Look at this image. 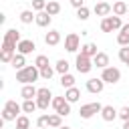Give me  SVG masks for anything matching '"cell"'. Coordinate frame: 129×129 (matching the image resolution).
I'll return each mask as SVG.
<instances>
[{"instance_id":"6da1fadb","label":"cell","mask_w":129,"mask_h":129,"mask_svg":"<svg viewBox=\"0 0 129 129\" xmlns=\"http://www.w3.org/2000/svg\"><path fill=\"white\" fill-rule=\"evenodd\" d=\"M38 79H40V69L36 64H30V67L16 71V81L22 85H34V81H38Z\"/></svg>"},{"instance_id":"7a4b0ae2","label":"cell","mask_w":129,"mask_h":129,"mask_svg":"<svg viewBox=\"0 0 129 129\" xmlns=\"http://www.w3.org/2000/svg\"><path fill=\"white\" fill-rule=\"evenodd\" d=\"M20 111H22V105H18L16 101H6L4 107H2V121H16L20 117Z\"/></svg>"},{"instance_id":"3957f363","label":"cell","mask_w":129,"mask_h":129,"mask_svg":"<svg viewBox=\"0 0 129 129\" xmlns=\"http://www.w3.org/2000/svg\"><path fill=\"white\" fill-rule=\"evenodd\" d=\"M20 40H22V38H20V32H18L16 28H8V30L4 32L2 48H12V50L18 52V42H20Z\"/></svg>"},{"instance_id":"277c9868","label":"cell","mask_w":129,"mask_h":129,"mask_svg":"<svg viewBox=\"0 0 129 129\" xmlns=\"http://www.w3.org/2000/svg\"><path fill=\"white\" fill-rule=\"evenodd\" d=\"M121 26H123V20H121V16H105L103 20H101V30L103 32H113V30H121Z\"/></svg>"},{"instance_id":"5b68a950","label":"cell","mask_w":129,"mask_h":129,"mask_svg":"<svg viewBox=\"0 0 129 129\" xmlns=\"http://www.w3.org/2000/svg\"><path fill=\"white\" fill-rule=\"evenodd\" d=\"M75 67H77V71H79L81 75H87V73H91V69L95 67V62H93V58H91V56H87V54L79 52V54H77V58H75Z\"/></svg>"},{"instance_id":"8992f818","label":"cell","mask_w":129,"mask_h":129,"mask_svg":"<svg viewBox=\"0 0 129 129\" xmlns=\"http://www.w3.org/2000/svg\"><path fill=\"white\" fill-rule=\"evenodd\" d=\"M50 103H52V93H50V89H48V87H40L38 93H36V105H38V109H40V111H46Z\"/></svg>"},{"instance_id":"52a82bcc","label":"cell","mask_w":129,"mask_h":129,"mask_svg":"<svg viewBox=\"0 0 129 129\" xmlns=\"http://www.w3.org/2000/svg\"><path fill=\"white\" fill-rule=\"evenodd\" d=\"M50 107L60 115V117H67V115H71V103L67 101V97H52V103H50Z\"/></svg>"},{"instance_id":"ba28073f","label":"cell","mask_w":129,"mask_h":129,"mask_svg":"<svg viewBox=\"0 0 129 129\" xmlns=\"http://www.w3.org/2000/svg\"><path fill=\"white\" fill-rule=\"evenodd\" d=\"M101 109H103L101 103H85V105H81L79 115H81V119H91L93 115L101 113Z\"/></svg>"},{"instance_id":"9c48e42d","label":"cell","mask_w":129,"mask_h":129,"mask_svg":"<svg viewBox=\"0 0 129 129\" xmlns=\"http://www.w3.org/2000/svg\"><path fill=\"white\" fill-rule=\"evenodd\" d=\"M101 79H103L105 83H109V85H115V83L121 81V71H119L117 67H107V69H103Z\"/></svg>"},{"instance_id":"30bf717a","label":"cell","mask_w":129,"mask_h":129,"mask_svg":"<svg viewBox=\"0 0 129 129\" xmlns=\"http://www.w3.org/2000/svg\"><path fill=\"white\" fill-rule=\"evenodd\" d=\"M64 48H67V52H77L81 48V38L77 32H69L64 36Z\"/></svg>"},{"instance_id":"8fae6325","label":"cell","mask_w":129,"mask_h":129,"mask_svg":"<svg viewBox=\"0 0 129 129\" xmlns=\"http://www.w3.org/2000/svg\"><path fill=\"white\" fill-rule=\"evenodd\" d=\"M85 87H87V91L89 93H93V95H99V93H103V89H105V81L99 77H93V79H89L87 83H85Z\"/></svg>"},{"instance_id":"7c38bea8","label":"cell","mask_w":129,"mask_h":129,"mask_svg":"<svg viewBox=\"0 0 129 129\" xmlns=\"http://www.w3.org/2000/svg\"><path fill=\"white\" fill-rule=\"evenodd\" d=\"M101 117H103V121L111 123V121H115V119L119 117V111H117L113 105H103V109H101Z\"/></svg>"},{"instance_id":"4fadbf2b","label":"cell","mask_w":129,"mask_h":129,"mask_svg":"<svg viewBox=\"0 0 129 129\" xmlns=\"http://www.w3.org/2000/svg\"><path fill=\"white\" fill-rule=\"evenodd\" d=\"M93 10H95V14H97V16H103V18H105V16H109V14L113 12V6L105 0V2H97Z\"/></svg>"},{"instance_id":"5bb4252c","label":"cell","mask_w":129,"mask_h":129,"mask_svg":"<svg viewBox=\"0 0 129 129\" xmlns=\"http://www.w3.org/2000/svg\"><path fill=\"white\" fill-rule=\"evenodd\" d=\"M36 26H40V28H46V26H50V22H52V16L46 12V10H42V12H36Z\"/></svg>"},{"instance_id":"9a60e30c","label":"cell","mask_w":129,"mask_h":129,"mask_svg":"<svg viewBox=\"0 0 129 129\" xmlns=\"http://www.w3.org/2000/svg\"><path fill=\"white\" fill-rule=\"evenodd\" d=\"M34 48H36V44H34V40H30V38H22V40L18 42V52H20V54H30Z\"/></svg>"},{"instance_id":"2e32d148","label":"cell","mask_w":129,"mask_h":129,"mask_svg":"<svg viewBox=\"0 0 129 129\" xmlns=\"http://www.w3.org/2000/svg\"><path fill=\"white\" fill-rule=\"evenodd\" d=\"M117 42L119 46H129V22L121 26V30L117 32Z\"/></svg>"},{"instance_id":"e0dca14e","label":"cell","mask_w":129,"mask_h":129,"mask_svg":"<svg viewBox=\"0 0 129 129\" xmlns=\"http://www.w3.org/2000/svg\"><path fill=\"white\" fill-rule=\"evenodd\" d=\"M93 62H95V67L97 69H107L109 67V54L107 52H97V56H93Z\"/></svg>"},{"instance_id":"ac0fdd59","label":"cell","mask_w":129,"mask_h":129,"mask_svg":"<svg viewBox=\"0 0 129 129\" xmlns=\"http://www.w3.org/2000/svg\"><path fill=\"white\" fill-rule=\"evenodd\" d=\"M36 93H38V89L34 85H22V89H20V97L24 101L26 99H36Z\"/></svg>"},{"instance_id":"d6986e66","label":"cell","mask_w":129,"mask_h":129,"mask_svg":"<svg viewBox=\"0 0 129 129\" xmlns=\"http://www.w3.org/2000/svg\"><path fill=\"white\" fill-rule=\"evenodd\" d=\"M44 42H46L48 46H56V44L60 42V32H58V30H48V32L44 34Z\"/></svg>"},{"instance_id":"ffe728a7","label":"cell","mask_w":129,"mask_h":129,"mask_svg":"<svg viewBox=\"0 0 129 129\" xmlns=\"http://www.w3.org/2000/svg\"><path fill=\"white\" fill-rule=\"evenodd\" d=\"M64 97H67V101L73 105V103H77L79 99H81V91L77 89V87H71V89H64Z\"/></svg>"},{"instance_id":"44dd1931","label":"cell","mask_w":129,"mask_h":129,"mask_svg":"<svg viewBox=\"0 0 129 129\" xmlns=\"http://www.w3.org/2000/svg\"><path fill=\"white\" fill-rule=\"evenodd\" d=\"M127 10H129V6H127L123 0L113 2V14H115V16H125V14H127Z\"/></svg>"},{"instance_id":"7402d4cb","label":"cell","mask_w":129,"mask_h":129,"mask_svg":"<svg viewBox=\"0 0 129 129\" xmlns=\"http://www.w3.org/2000/svg\"><path fill=\"white\" fill-rule=\"evenodd\" d=\"M10 64H12V69H16V71L24 69V67H26V54H20V52H16Z\"/></svg>"},{"instance_id":"603a6c76","label":"cell","mask_w":129,"mask_h":129,"mask_svg":"<svg viewBox=\"0 0 129 129\" xmlns=\"http://www.w3.org/2000/svg\"><path fill=\"white\" fill-rule=\"evenodd\" d=\"M18 18H20L22 24H30L32 20H36V12H34V10H22Z\"/></svg>"},{"instance_id":"cb8c5ba5","label":"cell","mask_w":129,"mask_h":129,"mask_svg":"<svg viewBox=\"0 0 129 129\" xmlns=\"http://www.w3.org/2000/svg\"><path fill=\"white\" fill-rule=\"evenodd\" d=\"M81 52L93 58V56H97V52H99V50H97V44H95V42H87V44H83V46H81Z\"/></svg>"},{"instance_id":"d4e9b609","label":"cell","mask_w":129,"mask_h":129,"mask_svg":"<svg viewBox=\"0 0 129 129\" xmlns=\"http://www.w3.org/2000/svg\"><path fill=\"white\" fill-rule=\"evenodd\" d=\"M50 16H56L58 12H60V4H58V0H48L46 2V8H44Z\"/></svg>"},{"instance_id":"484cf974","label":"cell","mask_w":129,"mask_h":129,"mask_svg":"<svg viewBox=\"0 0 129 129\" xmlns=\"http://www.w3.org/2000/svg\"><path fill=\"white\" fill-rule=\"evenodd\" d=\"M60 85H62L64 89H71V87H75V75H71V73H64V75H60Z\"/></svg>"},{"instance_id":"4316f807","label":"cell","mask_w":129,"mask_h":129,"mask_svg":"<svg viewBox=\"0 0 129 129\" xmlns=\"http://www.w3.org/2000/svg\"><path fill=\"white\" fill-rule=\"evenodd\" d=\"M36 109H38L36 99H26V101L22 103V113H34Z\"/></svg>"},{"instance_id":"83f0119b","label":"cell","mask_w":129,"mask_h":129,"mask_svg":"<svg viewBox=\"0 0 129 129\" xmlns=\"http://www.w3.org/2000/svg\"><path fill=\"white\" fill-rule=\"evenodd\" d=\"M62 125V117L58 115V113H52V115H48V125L46 127H52V129H58Z\"/></svg>"},{"instance_id":"f1b7e54d","label":"cell","mask_w":129,"mask_h":129,"mask_svg":"<svg viewBox=\"0 0 129 129\" xmlns=\"http://www.w3.org/2000/svg\"><path fill=\"white\" fill-rule=\"evenodd\" d=\"M69 60H64V58H58L56 60V64H54V71L56 73H60V75H64V73H69Z\"/></svg>"},{"instance_id":"f546056e","label":"cell","mask_w":129,"mask_h":129,"mask_svg":"<svg viewBox=\"0 0 129 129\" xmlns=\"http://www.w3.org/2000/svg\"><path fill=\"white\" fill-rule=\"evenodd\" d=\"M16 129H30V119L26 115H20L16 119Z\"/></svg>"},{"instance_id":"4dcf8cb0","label":"cell","mask_w":129,"mask_h":129,"mask_svg":"<svg viewBox=\"0 0 129 129\" xmlns=\"http://www.w3.org/2000/svg\"><path fill=\"white\" fill-rule=\"evenodd\" d=\"M52 75H54V67H44V69H40V79H44V81H50L52 79Z\"/></svg>"},{"instance_id":"1f68e13d","label":"cell","mask_w":129,"mask_h":129,"mask_svg":"<svg viewBox=\"0 0 129 129\" xmlns=\"http://www.w3.org/2000/svg\"><path fill=\"white\" fill-rule=\"evenodd\" d=\"M89 16H91V10H89L87 6L77 8V18H79V20H89Z\"/></svg>"},{"instance_id":"d6a6232c","label":"cell","mask_w":129,"mask_h":129,"mask_svg":"<svg viewBox=\"0 0 129 129\" xmlns=\"http://www.w3.org/2000/svg\"><path fill=\"white\" fill-rule=\"evenodd\" d=\"M34 64H36L38 69H44V67H48L50 62H48V56H44V54H38V56L34 58Z\"/></svg>"},{"instance_id":"836d02e7","label":"cell","mask_w":129,"mask_h":129,"mask_svg":"<svg viewBox=\"0 0 129 129\" xmlns=\"http://www.w3.org/2000/svg\"><path fill=\"white\" fill-rule=\"evenodd\" d=\"M119 60L125 62V64H129V46H121L119 48Z\"/></svg>"},{"instance_id":"e575fe53","label":"cell","mask_w":129,"mask_h":129,"mask_svg":"<svg viewBox=\"0 0 129 129\" xmlns=\"http://www.w3.org/2000/svg\"><path fill=\"white\" fill-rule=\"evenodd\" d=\"M46 8V0H32V10L34 12H42Z\"/></svg>"},{"instance_id":"d590c367","label":"cell","mask_w":129,"mask_h":129,"mask_svg":"<svg viewBox=\"0 0 129 129\" xmlns=\"http://www.w3.org/2000/svg\"><path fill=\"white\" fill-rule=\"evenodd\" d=\"M46 125H48V115H40V117L36 119V127H38V129H44Z\"/></svg>"},{"instance_id":"8d00e7d4","label":"cell","mask_w":129,"mask_h":129,"mask_svg":"<svg viewBox=\"0 0 129 129\" xmlns=\"http://www.w3.org/2000/svg\"><path fill=\"white\" fill-rule=\"evenodd\" d=\"M119 119H121V121H129V107H127V105L119 109Z\"/></svg>"},{"instance_id":"74e56055","label":"cell","mask_w":129,"mask_h":129,"mask_svg":"<svg viewBox=\"0 0 129 129\" xmlns=\"http://www.w3.org/2000/svg\"><path fill=\"white\" fill-rule=\"evenodd\" d=\"M69 2H71L73 8H81V6H85V0H69Z\"/></svg>"},{"instance_id":"f35d334b","label":"cell","mask_w":129,"mask_h":129,"mask_svg":"<svg viewBox=\"0 0 129 129\" xmlns=\"http://www.w3.org/2000/svg\"><path fill=\"white\" fill-rule=\"evenodd\" d=\"M123 129H129V121H123Z\"/></svg>"},{"instance_id":"ab89813d","label":"cell","mask_w":129,"mask_h":129,"mask_svg":"<svg viewBox=\"0 0 129 129\" xmlns=\"http://www.w3.org/2000/svg\"><path fill=\"white\" fill-rule=\"evenodd\" d=\"M58 129H71V127H69V125H60Z\"/></svg>"},{"instance_id":"60d3db41","label":"cell","mask_w":129,"mask_h":129,"mask_svg":"<svg viewBox=\"0 0 129 129\" xmlns=\"http://www.w3.org/2000/svg\"><path fill=\"white\" fill-rule=\"evenodd\" d=\"M127 16H129V10H127Z\"/></svg>"},{"instance_id":"b9f144b4","label":"cell","mask_w":129,"mask_h":129,"mask_svg":"<svg viewBox=\"0 0 129 129\" xmlns=\"http://www.w3.org/2000/svg\"><path fill=\"white\" fill-rule=\"evenodd\" d=\"M127 67H129V64H127Z\"/></svg>"}]
</instances>
